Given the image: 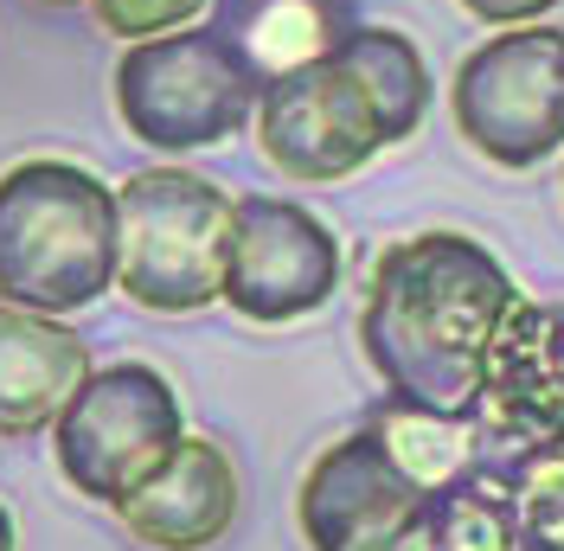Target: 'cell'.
I'll return each mask as SVG.
<instances>
[{
    "instance_id": "obj_2",
    "label": "cell",
    "mask_w": 564,
    "mask_h": 551,
    "mask_svg": "<svg viewBox=\"0 0 564 551\" xmlns=\"http://www.w3.org/2000/svg\"><path fill=\"white\" fill-rule=\"evenodd\" d=\"M116 289V186L33 154L0 173V302L39 314L97 309Z\"/></svg>"
},
{
    "instance_id": "obj_8",
    "label": "cell",
    "mask_w": 564,
    "mask_h": 551,
    "mask_svg": "<svg viewBox=\"0 0 564 551\" xmlns=\"http://www.w3.org/2000/svg\"><path fill=\"white\" fill-rule=\"evenodd\" d=\"M430 500L436 494L404 475L386 436L359 423L308 462L295 487V532L308 551H423Z\"/></svg>"
},
{
    "instance_id": "obj_21",
    "label": "cell",
    "mask_w": 564,
    "mask_h": 551,
    "mask_svg": "<svg viewBox=\"0 0 564 551\" xmlns=\"http://www.w3.org/2000/svg\"><path fill=\"white\" fill-rule=\"evenodd\" d=\"M39 7H84V0H39Z\"/></svg>"
},
{
    "instance_id": "obj_5",
    "label": "cell",
    "mask_w": 564,
    "mask_h": 551,
    "mask_svg": "<svg viewBox=\"0 0 564 551\" xmlns=\"http://www.w3.org/2000/svg\"><path fill=\"white\" fill-rule=\"evenodd\" d=\"M180 436H186V404L174 379L148 359H109L90 366L84 385L65 398L52 423V462L70 494L116 514L180 449Z\"/></svg>"
},
{
    "instance_id": "obj_15",
    "label": "cell",
    "mask_w": 564,
    "mask_h": 551,
    "mask_svg": "<svg viewBox=\"0 0 564 551\" xmlns=\"http://www.w3.org/2000/svg\"><path fill=\"white\" fill-rule=\"evenodd\" d=\"M340 45H347L352 65L366 71V84H372V97H379L391 122V141H411L423 129V116H430V90H436L417 39L398 33V26H352Z\"/></svg>"
},
{
    "instance_id": "obj_17",
    "label": "cell",
    "mask_w": 564,
    "mask_h": 551,
    "mask_svg": "<svg viewBox=\"0 0 564 551\" xmlns=\"http://www.w3.org/2000/svg\"><path fill=\"white\" fill-rule=\"evenodd\" d=\"M494 482L513 494L520 551H564V449H539Z\"/></svg>"
},
{
    "instance_id": "obj_7",
    "label": "cell",
    "mask_w": 564,
    "mask_h": 551,
    "mask_svg": "<svg viewBox=\"0 0 564 551\" xmlns=\"http://www.w3.org/2000/svg\"><path fill=\"white\" fill-rule=\"evenodd\" d=\"M250 136L263 148V161L295 180V186H340L352 173H366L391 141V122L366 71L347 58V45H334L327 58L302 71H282L257 90Z\"/></svg>"
},
{
    "instance_id": "obj_9",
    "label": "cell",
    "mask_w": 564,
    "mask_h": 551,
    "mask_svg": "<svg viewBox=\"0 0 564 551\" xmlns=\"http://www.w3.org/2000/svg\"><path fill=\"white\" fill-rule=\"evenodd\" d=\"M340 238L302 199L245 193L231 206V250H225V289L218 302L250 327H289L334 302L340 289Z\"/></svg>"
},
{
    "instance_id": "obj_22",
    "label": "cell",
    "mask_w": 564,
    "mask_h": 551,
    "mask_svg": "<svg viewBox=\"0 0 564 551\" xmlns=\"http://www.w3.org/2000/svg\"><path fill=\"white\" fill-rule=\"evenodd\" d=\"M558 186H564V173H558Z\"/></svg>"
},
{
    "instance_id": "obj_1",
    "label": "cell",
    "mask_w": 564,
    "mask_h": 551,
    "mask_svg": "<svg viewBox=\"0 0 564 551\" xmlns=\"http://www.w3.org/2000/svg\"><path fill=\"white\" fill-rule=\"evenodd\" d=\"M520 289L468 231H417L372 257L359 295V353L386 398L443 417H475L500 321Z\"/></svg>"
},
{
    "instance_id": "obj_6",
    "label": "cell",
    "mask_w": 564,
    "mask_h": 551,
    "mask_svg": "<svg viewBox=\"0 0 564 551\" xmlns=\"http://www.w3.org/2000/svg\"><path fill=\"white\" fill-rule=\"evenodd\" d=\"M456 136L507 173L564 154V26H500L449 77Z\"/></svg>"
},
{
    "instance_id": "obj_11",
    "label": "cell",
    "mask_w": 564,
    "mask_h": 551,
    "mask_svg": "<svg viewBox=\"0 0 564 551\" xmlns=\"http://www.w3.org/2000/svg\"><path fill=\"white\" fill-rule=\"evenodd\" d=\"M238 500H245V482L225 443L186 430L174 455L116 507V519L148 551H212L238 526Z\"/></svg>"
},
{
    "instance_id": "obj_18",
    "label": "cell",
    "mask_w": 564,
    "mask_h": 551,
    "mask_svg": "<svg viewBox=\"0 0 564 551\" xmlns=\"http://www.w3.org/2000/svg\"><path fill=\"white\" fill-rule=\"evenodd\" d=\"M90 20L104 26L109 39L135 45V39H161V33H180V26H199L212 0H84Z\"/></svg>"
},
{
    "instance_id": "obj_4",
    "label": "cell",
    "mask_w": 564,
    "mask_h": 551,
    "mask_svg": "<svg viewBox=\"0 0 564 551\" xmlns=\"http://www.w3.org/2000/svg\"><path fill=\"white\" fill-rule=\"evenodd\" d=\"M116 116L154 154H199L245 136L257 116L263 77L238 58L218 26H180L161 39H135L116 58Z\"/></svg>"
},
{
    "instance_id": "obj_12",
    "label": "cell",
    "mask_w": 564,
    "mask_h": 551,
    "mask_svg": "<svg viewBox=\"0 0 564 551\" xmlns=\"http://www.w3.org/2000/svg\"><path fill=\"white\" fill-rule=\"evenodd\" d=\"M84 372H90V341L65 314L0 302V436L7 443L52 430Z\"/></svg>"
},
{
    "instance_id": "obj_13",
    "label": "cell",
    "mask_w": 564,
    "mask_h": 551,
    "mask_svg": "<svg viewBox=\"0 0 564 551\" xmlns=\"http://www.w3.org/2000/svg\"><path fill=\"white\" fill-rule=\"evenodd\" d=\"M212 26L231 39L238 58L270 84L282 71L327 58L352 33V7L347 0H218Z\"/></svg>"
},
{
    "instance_id": "obj_10",
    "label": "cell",
    "mask_w": 564,
    "mask_h": 551,
    "mask_svg": "<svg viewBox=\"0 0 564 551\" xmlns=\"http://www.w3.org/2000/svg\"><path fill=\"white\" fill-rule=\"evenodd\" d=\"M481 475H507L539 449H564V302H513L475 404Z\"/></svg>"
},
{
    "instance_id": "obj_3",
    "label": "cell",
    "mask_w": 564,
    "mask_h": 551,
    "mask_svg": "<svg viewBox=\"0 0 564 551\" xmlns=\"http://www.w3.org/2000/svg\"><path fill=\"white\" fill-rule=\"evenodd\" d=\"M231 193L193 168H135L116 186V289L148 314H199L225 289Z\"/></svg>"
},
{
    "instance_id": "obj_16",
    "label": "cell",
    "mask_w": 564,
    "mask_h": 551,
    "mask_svg": "<svg viewBox=\"0 0 564 551\" xmlns=\"http://www.w3.org/2000/svg\"><path fill=\"white\" fill-rule=\"evenodd\" d=\"M430 551H520L513 494L494 475H462L430 500Z\"/></svg>"
},
{
    "instance_id": "obj_20",
    "label": "cell",
    "mask_w": 564,
    "mask_h": 551,
    "mask_svg": "<svg viewBox=\"0 0 564 551\" xmlns=\"http://www.w3.org/2000/svg\"><path fill=\"white\" fill-rule=\"evenodd\" d=\"M20 545V532H13V514H7V500H0V551Z\"/></svg>"
},
{
    "instance_id": "obj_19",
    "label": "cell",
    "mask_w": 564,
    "mask_h": 551,
    "mask_svg": "<svg viewBox=\"0 0 564 551\" xmlns=\"http://www.w3.org/2000/svg\"><path fill=\"white\" fill-rule=\"evenodd\" d=\"M456 7L468 13V20H481V26H494V33H500V26H532V20H552L564 0H456Z\"/></svg>"
},
{
    "instance_id": "obj_14",
    "label": "cell",
    "mask_w": 564,
    "mask_h": 551,
    "mask_svg": "<svg viewBox=\"0 0 564 551\" xmlns=\"http://www.w3.org/2000/svg\"><path fill=\"white\" fill-rule=\"evenodd\" d=\"M366 423L386 436V449L404 462V475H417L430 494H443L449 482L475 475V462H481V430H475V417H443V411H417V404L386 398Z\"/></svg>"
}]
</instances>
